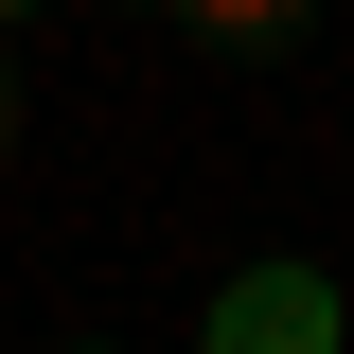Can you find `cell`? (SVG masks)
I'll return each mask as SVG.
<instances>
[{
  "mask_svg": "<svg viewBox=\"0 0 354 354\" xmlns=\"http://www.w3.org/2000/svg\"><path fill=\"white\" fill-rule=\"evenodd\" d=\"M213 354H337V283L319 266H230L213 283Z\"/></svg>",
  "mask_w": 354,
  "mask_h": 354,
  "instance_id": "obj_1",
  "label": "cell"
},
{
  "mask_svg": "<svg viewBox=\"0 0 354 354\" xmlns=\"http://www.w3.org/2000/svg\"><path fill=\"white\" fill-rule=\"evenodd\" d=\"M177 18H195V36H230V53H283L319 0H177Z\"/></svg>",
  "mask_w": 354,
  "mask_h": 354,
  "instance_id": "obj_2",
  "label": "cell"
},
{
  "mask_svg": "<svg viewBox=\"0 0 354 354\" xmlns=\"http://www.w3.org/2000/svg\"><path fill=\"white\" fill-rule=\"evenodd\" d=\"M0 142H18V88H0Z\"/></svg>",
  "mask_w": 354,
  "mask_h": 354,
  "instance_id": "obj_3",
  "label": "cell"
},
{
  "mask_svg": "<svg viewBox=\"0 0 354 354\" xmlns=\"http://www.w3.org/2000/svg\"><path fill=\"white\" fill-rule=\"evenodd\" d=\"M0 18H18V0H0Z\"/></svg>",
  "mask_w": 354,
  "mask_h": 354,
  "instance_id": "obj_4",
  "label": "cell"
}]
</instances>
